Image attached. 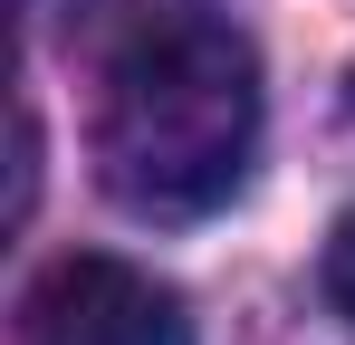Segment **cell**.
Returning a JSON list of instances; mask_svg holds the SVG:
<instances>
[{"label":"cell","mask_w":355,"mask_h":345,"mask_svg":"<svg viewBox=\"0 0 355 345\" xmlns=\"http://www.w3.org/2000/svg\"><path fill=\"white\" fill-rule=\"evenodd\" d=\"M259 154V57L211 0L135 10L106 57L96 182L135 221H211Z\"/></svg>","instance_id":"6da1fadb"},{"label":"cell","mask_w":355,"mask_h":345,"mask_svg":"<svg viewBox=\"0 0 355 345\" xmlns=\"http://www.w3.org/2000/svg\"><path fill=\"white\" fill-rule=\"evenodd\" d=\"M29 345H192V317L135 259L77 249L29 288Z\"/></svg>","instance_id":"7a4b0ae2"},{"label":"cell","mask_w":355,"mask_h":345,"mask_svg":"<svg viewBox=\"0 0 355 345\" xmlns=\"http://www.w3.org/2000/svg\"><path fill=\"white\" fill-rule=\"evenodd\" d=\"M327 297H336V317H355V211L327 230Z\"/></svg>","instance_id":"3957f363"}]
</instances>
